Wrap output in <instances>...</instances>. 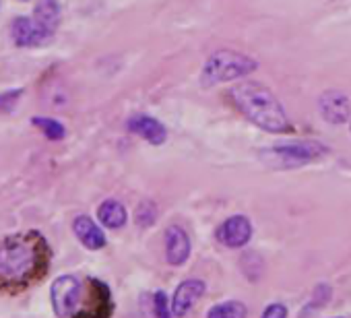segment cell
Instances as JSON below:
<instances>
[{"label": "cell", "instance_id": "6da1fadb", "mask_svg": "<svg viewBox=\"0 0 351 318\" xmlns=\"http://www.w3.org/2000/svg\"><path fill=\"white\" fill-rule=\"evenodd\" d=\"M50 248L38 232L15 234L0 244V285L27 287L46 275Z\"/></svg>", "mask_w": 351, "mask_h": 318}, {"label": "cell", "instance_id": "7a4b0ae2", "mask_svg": "<svg viewBox=\"0 0 351 318\" xmlns=\"http://www.w3.org/2000/svg\"><path fill=\"white\" fill-rule=\"evenodd\" d=\"M230 95L236 108L258 128L267 132H285L289 128L287 114L279 99L267 89L263 83L256 81H242L230 89Z\"/></svg>", "mask_w": 351, "mask_h": 318}, {"label": "cell", "instance_id": "3957f363", "mask_svg": "<svg viewBox=\"0 0 351 318\" xmlns=\"http://www.w3.org/2000/svg\"><path fill=\"white\" fill-rule=\"evenodd\" d=\"M256 60L248 54L234 52V50H219L213 52L203 69V83L205 85H219V83H232L248 77L252 71H256Z\"/></svg>", "mask_w": 351, "mask_h": 318}, {"label": "cell", "instance_id": "277c9868", "mask_svg": "<svg viewBox=\"0 0 351 318\" xmlns=\"http://www.w3.org/2000/svg\"><path fill=\"white\" fill-rule=\"evenodd\" d=\"M328 149L322 143L314 140H300V143H285L263 151V159L273 168H298L310 162H316Z\"/></svg>", "mask_w": 351, "mask_h": 318}, {"label": "cell", "instance_id": "5b68a950", "mask_svg": "<svg viewBox=\"0 0 351 318\" xmlns=\"http://www.w3.org/2000/svg\"><path fill=\"white\" fill-rule=\"evenodd\" d=\"M83 291H85V287L77 277H73V275L58 277L50 289L54 312L58 316H79Z\"/></svg>", "mask_w": 351, "mask_h": 318}, {"label": "cell", "instance_id": "8992f818", "mask_svg": "<svg viewBox=\"0 0 351 318\" xmlns=\"http://www.w3.org/2000/svg\"><path fill=\"white\" fill-rule=\"evenodd\" d=\"M215 236L228 248H242L252 238V223L246 215H234L217 228Z\"/></svg>", "mask_w": 351, "mask_h": 318}, {"label": "cell", "instance_id": "52a82bcc", "mask_svg": "<svg viewBox=\"0 0 351 318\" xmlns=\"http://www.w3.org/2000/svg\"><path fill=\"white\" fill-rule=\"evenodd\" d=\"M318 110L326 122L332 124H345L351 116V103L349 97L341 91H324L318 99Z\"/></svg>", "mask_w": 351, "mask_h": 318}, {"label": "cell", "instance_id": "ba28073f", "mask_svg": "<svg viewBox=\"0 0 351 318\" xmlns=\"http://www.w3.org/2000/svg\"><path fill=\"white\" fill-rule=\"evenodd\" d=\"M205 281L201 279H186L176 289L171 299V314L173 316H184L193 310V306L205 295Z\"/></svg>", "mask_w": 351, "mask_h": 318}, {"label": "cell", "instance_id": "9c48e42d", "mask_svg": "<svg viewBox=\"0 0 351 318\" xmlns=\"http://www.w3.org/2000/svg\"><path fill=\"white\" fill-rule=\"evenodd\" d=\"M191 256V238L180 225H169L165 230V258L169 265L180 267Z\"/></svg>", "mask_w": 351, "mask_h": 318}, {"label": "cell", "instance_id": "30bf717a", "mask_svg": "<svg viewBox=\"0 0 351 318\" xmlns=\"http://www.w3.org/2000/svg\"><path fill=\"white\" fill-rule=\"evenodd\" d=\"M13 38L15 44L21 48H32V46H42L46 44L52 36L46 34L34 19L29 17H17L13 23Z\"/></svg>", "mask_w": 351, "mask_h": 318}, {"label": "cell", "instance_id": "8fae6325", "mask_svg": "<svg viewBox=\"0 0 351 318\" xmlns=\"http://www.w3.org/2000/svg\"><path fill=\"white\" fill-rule=\"evenodd\" d=\"M128 130L143 136L151 145H161L167 138V128L151 116H132L128 120Z\"/></svg>", "mask_w": 351, "mask_h": 318}, {"label": "cell", "instance_id": "7c38bea8", "mask_svg": "<svg viewBox=\"0 0 351 318\" xmlns=\"http://www.w3.org/2000/svg\"><path fill=\"white\" fill-rule=\"evenodd\" d=\"M73 232L79 238V242L89 250H99V248L106 246V236H104L101 228L87 215H81V217L75 219Z\"/></svg>", "mask_w": 351, "mask_h": 318}, {"label": "cell", "instance_id": "4fadbf2b", "mask_svg": "<svg viewBox=\"0 0 351 318\" xmlns=\"http://www.w3.org/2000/svg\"><path fill=\"white\" fill-rule=\"evenodd\" d=\"M34 21L50 36L56 34L60 25V5L58 0H40L34 9Z\"/></svg>", "mask_w": 351, "mask_h": 318}, {"label": "cell", "instance_id": "5bb4252c", "mask_svg": "<svg viewBox=\"0 0 351 318\" xmlns=\"http://www.w3.org/2000/svg\"><path fill=\"white\" fill-rule=\"evenodd\" d=\"M97 217H99V221H101L106 228L118 230V228H122V225L126 223V209H124V205L118 203V201H106V203L99 205Z\"/></svg>", "mask_w": 351, "mask_h": 318}, {"label": "cell", "instance_id": "9a60e30c", "mask_svg": "<svg viewBox=\"0 0 351 318\" xmlns=\"http://www.w3.org/2000/svg\"><path fill=\"white\" fill-rule=\"evenodd\" d=\"M246 314H248L246 306L238 299H226L207 312L209 318H244Z\"/></svg>", "mask_w": 351, "mask_h": 318}, {"label": "cell", "instance_id": "2e32d148", "mask_svg": "<svg viewBox=\"0 0 351 318\" xmlns=\"http://www.w3.org/2000/svg\"><path fill=\"white\" fill-rule=\"evenodd\" d=\"M34 124H36L38 128H42L50 140H60V138H64V134H66L64 126H62L58 120H54V118H40V116H36V118H34Z\"/></svg>", "mask_w": 351, "mask_h": 318}, {"label": "cell", "instance_id": "e0dca14e", "mask_svg": "<svg viewBox=\"0 0 351 318\" xmlns=\"http://www.w3.org/2000/svg\"><path fill=\"white\" fill-rule=\"evenodd\" d=\"M155 219H157V209H155V205L149 203V201L141 203V207H138V211H136V221H138L141 225H151V223H155Z\"/></svg>", "mask_w": 351, "mask_h": 318}, {"label": "cell", "instance_id": "ac0fdd59", "mask_svg": "<svg viewBox=\"0 0 351 318\" xmlns=\"http://www.w3.org/2000/svg\"><path fill=\"white\" fill-rule=\"evenodd\" d=\"M19 97H21V89H15L13 93L11 91L3 93V95H0V110H13Z\"/></svg>", "mask_w": 351, "mask_h": 318}, {"label": "cell", "instance_id": "d6986e66", "mask_svg": "<svg viewBox=\"0 0 351 318\" xmlns=\"http://www.w3.org/2000/svg\"><path fill=\"white\" fill-rule=\"evenodd\" d=\"M155 312L161 318H167V314H169V310H167V295L163 291L155 293Z\"/></svg>", "mask_w": 351, "mask_h": 318}, {"label": "cell", "instance_id": "ffe728a7", "mask_svg": "<svg viewBox=\"0 0 351 318\" xmlns=\"http://www.w3.org/2000/svg\"><path fill=\"white\" fill-rule=\"evenodd\" d=\"M265 318H285L287 316V308L283 304H271L269 308L263 310Z\"/></svg>", "mask_w": 351, "mask_h": 318}]
</instances>
